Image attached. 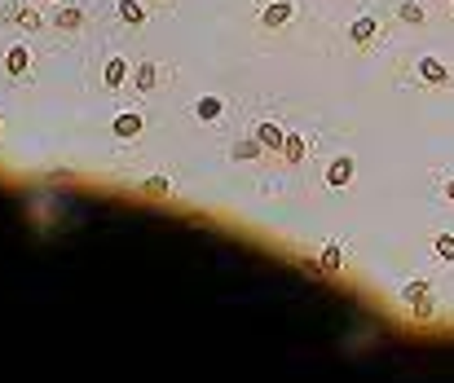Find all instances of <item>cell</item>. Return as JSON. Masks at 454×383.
<instances>
[{
    "instance_id": "12",
    "label": "cell",
    "mask_w": 454,
    "mask_h": 383,
    "mask_svg": "<svg viewBox=\"0 0 454 383\" xmlns=\"http://www.w3.org/2000/svg\"><path fill=\"white\" fill-rule=\"evenodd\" d=\"M133 80H137V93H150V88L159 84V66H155V62H137Z\"/></svg>"
},
{
    "instance_id": "21",
    "label": "cell",
    "mask_w": 454,
    "mask_h": 383,
    "mask_svg": "<svg viewBox=\"0 0 454 383\" xmlns=\"http://www.w3.org/2000/svg\"><path fill=\"white\" fill-rule=\"evenodd\" d=\"M445 198L454 203V176H450V181H445Z\"/></svg>"
},
{
    "instance_id": "16",
    "label": "cell",
    "mask_w": 454,
    "mask_h": 383,
    "mask_svg": "<svg viewBox=\"0 0 454 383\" xmlns=\"http://www.w3.org/2000/svg\"><path fill=\"white\" fill-rule=\"evenodd\" d=\"M58 27H62V31H80V27H84V9H80V5L58 9Z\"/></svg>"
},
{
    "instance_id": "14",
    "label": "cell",
    "mask_w": 454,
    "mask_h": 383,
    "mask_svg": "<svg viewBox=\"0 0 454 383\" xmlns=\"http://www.w3.org/2000/svg\"><path fill=\"white\" fill-rule=\"evenodd\" d=\"M5 66H9V75H27V66H31V53L22 44H14L9 53H5Z\"/></svg>"
},
{
    "instance_id": "19",
    "label": "cell",
    "mask_w": 454,
    "mask_h": 383,
    "mask_svg": "<svg viewBox=\"0 0 454 383\" xmlns=\"http://www.w3.org/2000/svg\"><path fill=\"white\" fill-rule=\"evenodd\" d=\"M141 190H146L150 198H168V194H172V181H163V176H150Z\"/></svg>"
},
{
    "instance_id": "7",
    "label": "cell",
    "mask_w": 454,
    "mask_h": 383,
    "mask_svg": "<svg viewBox=\"0 0 454 383\" xmlns=\"http://www.w3.org/2000/svg\"><path fill=\"white\" fill-rule=\"evenodd\" d=\"M419 80L423 84H445L450 80V66L441 58H419Z\"/></svg>"
},
{
    "instance_id": "17",
    "label": "cell",
    "mask_w": 454,
    "mask_h": 383,
    "mask_svg": "<svg viewBox=\"0 0 454 383\" xmlns=\"http://www.w3.org/2000/svg\"><path fill=\"white\" fill-rule=\"evenodd\" d=\"M340 265H344V260H340V242H326L322 255H318V269H322V273H340Z\"/></svg>"
},
{
    "instance_id": "8",
    "label": "cell",
    "mask_w": 454,
    "mask_h": 383,
    "mask_svg": "<svg viewBox=\"0 0 454 383\" xmlns=\"http://www.w3.org/2000/svg\"><path fill=\"white\" fill-rule=\"evenodd\" d=\"M261 155H265V145H261L256 137H238V141L230 145V159H234V163H247V159H261Z\"/></svg>"
},
{
    "instance_id": "10",
    "label": "cell",
    "mask_w": 454,
    "mask_h": 383,
    "mask_svg": "<svg viewBox=\"0 0 454 383\" xmlns=\"http://www.w3.org/2000/svg\"><path fill=\"white\" fill-rule=\"evenodd\" d=\"M194 115L203 119V123H216V119L225 115V97H198V101H194Z\"/></svg>"
},
{
    "instance_id": "24",
    "label": "cell",
    "mask_w": 454,
    "mask_h": 383,
    "mask_svg": "<svg viewBox=\"0 0 454 383\" xmlns=\"http://www.w3.org/2000/svg\"><path fill=\"white\" fill-rule=\"evenodd\" d=\"M450 5H454V0H450Z\"/></svg>"
},
{
    "instance_id": "22",
    "label": "cell",
    "mask_w": 454,
    "mask_h": 383,
    "mask_svg": "<svg viewBox=\"0 0 454 383\" xmlns=\"http://www.w3.org/2000/svg\"><path fill=\"white\" fill-rule=\"evenodd\" d=\"M44 5H54V0H44Z\"/></svg>"
},
{
    "instance_id": "3",
    "label": "cell",
    "mask_w": 454,
    "mask_h": 383,
    "mask_svg": "<svg viewBox=\"0 0 454 383\" xmlns=\"http://www.w3.org/2000/svg\"><path fill=\"white\" fill-rule=\"evenodd\" d=\"M353 176H358V163H353V155H336L331 163H326V185H331V190H344Z\"/></svg>"
},
{
    "instance_id": "1",
    "label": "cell",
    "mask_w": 454,
    "mask_h": 383,
    "mask_svg": "<svg viewBox=\"0 0 454 383\" xmlns=\"http://www.w3.org/2000/svg\"><path fill=\"white\" fill-rule=\"evenodd\" d=\"M401 300H406V309L415 313V317H433V287H428V277H415V282H406L401 287Z\"/></svg>"
},
{
    "instance_id": "4",
    "label": "cell",
    "mask_w": 454,
    "mask_h": 383,
    "mask_svg": "<svg viewBox=\"0 0 454 383\" xmlns=\"http://www.w3.org/2000/svg\"><path fill=\"white\" fill-rule=\"evenodd\" d=\"M291 18H296V5H291V0H269V5L261 9V27L278 31V27H287Z\"/></svg>"
},
{
    "instance_id": "5",
    "label": "cell",
    "mask_w": 454,
    "mask_h": 383,
    "mask_svg": "<svg viewBox=\"0 0 454 383\" xmlns=\"http://www.w3.org/2000/svg\"><path fill=\"white\" fill-rule=\"evenodd\" d=\"M141 128H146V119H141L137 111H123V115H115L111 133H115L119 141H137V137H141Z\"/></svg>"
},
{
    "instance_id": "6",
    "label": "cell",
    "mask_w": 454,
    "mask_h": 383,
    "mask_svg": "<svg viewBox=\"0 0 454 383\" xmlns=\"http://www.w3.org/2000/svg\"><path fill=\"white\" fill-rule=\"evenodd\" d=\"M375 36H380V22H375L370 14H362V18L348 22V40H353V44H370Z\"/></svg>"
},
{
    "instance_id": "23",
    "label": "cell",
    "mask_w": 454,
    "mask_h": 383,
    "mask_svg": "<svg viewBox=\"0 0 454 383\" xmlns=\"http://www.w3.org/2000/svg\"><path fill=\"white\" fill-rule=\"evenodd\" d=\"M0 133H5V128H0Z\"/></svg>"
},
{
    "instance_id": "11",
    "label": "cell",
    "mask_w": 454,
    "mask_h": 383,
    "mask_svg": "<svg viewBox=\"0 0 454 383\" xmlns=\"http://www.w3.org/2000/svg\"><path fill=\"white\" fill-rule=\"evenodd\" d=\"M123 80H128V58H111V62H106V75H102V84L115 93Z\"/></svg>"
},
{
    "instance_id": "20",
    "label": "cell",
    "mask_w": 454,
    "mask_h": 383,
    "mask_svg": "<svg viewBox=\"0 0 454 383\" xmlns=\"http://www.w3.org/2000/svg\"><path fill=\"white\" fill-rule=\"evenodd\" d=\"M18 22H22V27H40V18L31 9H18Z\"/></svg>"
},
{
    "instance_id": "2",
    "label": "cell",
    "mask_w": 454,
    "mask_h": 383,
    "mask_svg": "<svg viewBox=\"0 0 454 383\" xmlns=\"http://www.w3.org/2000/svg\"><path fill=\"white\" fill-rule=\"evenodd\" d=\"M251 137H256L269 155H283V141H287V128L283 123H273V119H265V123H256L251 128Z\"/></svg>"
},
{
    "instance_id": "18",
    "label": "cell",
    "mask_w": 454,
    "mask_h": 383,
    "mask_svg": "<svg viewBox=\"0 0 454 383\" xmlns=\"http://www.w3.org/2000/svg\"><path fill=\"white\" fill-rule=\"evenodd\" d=\"M433 251L441 260H454V234H433Z\"/></svg>"
},
{
    "instance_id": "13",
    "label": "cell",
    "mask_w": 454,
    "mask_h": 383,
    "mask_svg": "<svg viewBox=\"0 0 454 383\" xmlns=\"http://www.w3.org/2000/svg\"><path fill=\"white\" fill-rule=\"evenodd\" d=\"M119 18L128 22V27H146V5L141 0H119Z\"/></svg>"
},
{
    "instance_id": "9",
    "label": "cell",
    "mask_w": 454,
    "mask_h": 383,
    "mask_svg": "<svg viewBox=\"0 0 454 383\" xmlns=\"http://www.w3.org/2000/svg\"><path fill=\"white\" fill-rule=\"evenodd\" d=\"M305 150H309V141H305V137H300V133H287V141H283V163H287V168H300Z\"/></svg>"
},
{
    "instance_id": "15",
    "label": "cell",
    "mask_w": 454,
    "mask_h": 383,
    "mask_svg": "<svg viewBox=\"0 0 454 383\" xmlns=\"http://www.w3.org/2000/svg\"><path fill=\"white\" fill-rule=\"evenodd\" d=\"M397 18L401 22H406V27H423V5H419V0H401V9H397Z\"/></svg>"
}]
</instances>
